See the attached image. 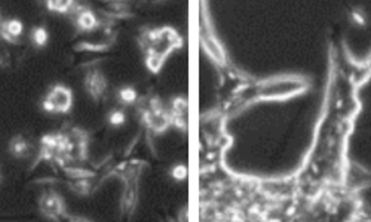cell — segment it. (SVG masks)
Listing matches in <instances>:
<instances>
[{
  "label": "cell",
  "instance_id": "cell-1",
  "mask_svg": "<svg viewBox=\"0 0 371 222\" xmlns=\"http://www.w3.org/2000/svg\"><path fill=\"white\" fill-rule=\"evenodd\" d=\"M138 42L146 53V65L152 73H158L168 55L183 45L180 34L170 27L146 30L140 34Z\"/></svg>",
  "mask_w": 371,
  "mask_h": 222
},
{
  "label": "cell",
  "instance_id": "cell-2",
  "mask_svg": "<svg viewBox=\"0 0 371 222\" xmlns=\"http://www.w3.org/2000/svg\"><path fill=\"white\" fill-rule=\"evenodd\" d=\"M309 88V83L300 76H280L260 82L254 88V97L257 100H284L291 98Z\"/></svg>",
  "mask_w": 371,
  "mask_h": 222
},
{
  "label": "cell",
  "instance_id": "cell-3",
  "mask_svg": "<svg viewBox=\"0 0 371 222\" xmlns=\"http://www.w3.org/2000/svg\"><path fill=\"white\" fill-rule=\"evenodd\" d=\"M73 107V94L64 85H55L49 89L42 108L49 115H67Z\"/></svg>",
  "mask_w": 371,
  "mask_h": 222
},
{
  "label": "cell",
  "instance_id": "cell-4",
  "mask_svg": "<svg viewBox=\"0 0 371 222\" xmlns=\"http://www.w3.org/2000/svg\"><path fill=\"white\" fill-rule=\"evenodd\" d=\"M203 21H202V28H200V43L203 51L208 55V57L218 65H226V52L220 45L218 39L215 37L211 23L208 20L207 11L203 12Z\"/></svg>",
  "mask_w": 371,
  "mask_h": 222
},
{
  "label": "cell",
  "instance_id": "cell-5",
  "mask_svg": "<svg viewBox=\"0 0 371 222\" xmlns=\"http://www.w3.org/2000/svg\"><path fill=\"white\" fill-rule=\"evenodd\" d=\"M39 211L44 218L52 222H63L68 216L63 197L55 190H46L39 199Z\"/></svg>",
  "mask_w": 371,
  "mask_h": 222
},
{
  "label": "cell",
  "instance_id": "cell-6",
  "mask_svg": "<svg viewBox=\"0 0 371 222\" xmlns=\"http://www.w3.org/2000/svg\"><path fill=\"white\" fill-rule=\"evenodd\" d=\"M70 15L73 18L74 27H76L79 33H89V31L98 30L101 26H104L103 18H100L92 9L82 6L81 4L74 5Z\"/></svg>",
  "mask_w": 371,
  "mask_h": 222
},
{
  "label": "cell",
  "instance_id": "cell-7",
  "mask_svg": "<svg viewBox=\"0 0 371 222\" xmlns=\"http://www.w3.org/2000/svg\"><path fill=\"white\" fill-rule=\"evenodd\" d=\"M83 88L92 101L100 102L104 98L107 88H108L106 74L100 68H96V67L88 70L83 78Z\"/></svg>",
  "mask_w": 371,
  "mask_h": 222
},
{
  "label": "cell",
  "instance_id": "cell-8",
  "mask_svg": "<svg viewBox=\"0 0 371 222\" xmlns=\"http://www.w3.org/2000/svg\"><path fill=\"white\" fill-rule=\"evenodd\" d=\"M138 181L140 179H131L123 184V191L121 197V211L122 215L126 218H131L137 209L138 205Z\"/></svg>",
  "mask_w": 371,
  "mask_h": 222
},
{
  "label": "cell",
  "instance_id": "cell-9",
  "mask_svg": "<svg viewBox=\"0 0 371 222\" xmlns=\"http://www.w3.org/2000/svg\"><path fill=\"white\" fill-rule=\"evenodd\" d=\"M24 33V26L20 20H5L0 23V39L11 45L20 43L21 36Z\"/></svg>",
  "mask_w": 371,
  "mask_h": 222
},
{
  "label": "cell",
  "instance_id": "cell-10",
  "mask_svg": "<svg viewBox=\"0 0 371 222\" xmlns=\"http://www.w3.org/2000/svg\"><path fill=\"white\" fill-rule=\"evenodd\" d=\"M67 187L70 191L78 196H91L96 191V182L94 178H85V179H68Z\"/></svg>",
  "mask_w": 371,
  "mask_h": 222
},
{
  "label": "cell",
  "instance_id": "cell-11",
  "mask_svg": "<svg viewBox=\"0 0 371 222\" xmlns=\"http://www.w3.org/2000/svg\"><path fill=\"white\" fill-rule=\"evenodd\" d=\"M9 153L16 159H26L31 154V144L23 135H16L9 142Z\"/></svg>",
  "mask_w": 371,
  "mask_h": 222
},
{
  "label": "cell",
  "instance_id": "cell-12",
  "mask_svg": "<svg viewBox=\"0 0 371 222\" xmlns=\"http://www.w3.org/2000/svg\"><path fill=\"white\" fill-rule=\"evenodd\" d=\"M63 172L68 179H85V178H96L97 174L94 171H89L82 168V166H64Z\"/></svg>",
  "mask_w": 371,
  "mask_h": 222
},
{
  "label": "cell",
  "instance_id": "cell-13",
  "mask_svg": "<svg viewBox=\"0 0 371 222\" xmlns=\"http://www.w3.org/2000/svg\"><path fill=\"white\" fill-rule=\"evenodd\" d=\"M74 5L76 2H71V0H49L46 2L48 11L55 14H71Z\"/></svg>",
  "mask_w": 371,
  "mask_h": 222
},
{
  "label": "cell",
  "instance_id": "cell-14",
  "mask_svg": "<svg viewBox=\"0 0 371 222\" xmlns=\"http://www.w3.org/2000/svg\"><path fill=\"white\" fill-rule=\"evenodd\" d=\"M118 100L123 105H133V104H136L138 101V94H137V90L134 88L125 86V88L119 89Z\"/></svg>",
  "mask_w": 371,
  "mask_h": 222
},
{
  "label": "cell",
  "instance_id": "cell-15",
  "mask_svg": "<svg viewBox=\"0 0 371 222\" xmlns=\"http://www.w3.org/2000/svg\"><path fill=\"white\" fill-rule=\"evenodd\" d=\"M111 46L110 42H101V43H89V42H81L74 46V51L78 52H104Z\"/></svg>",
  "mask_w": 371,
  "mask_h": 222
},
{
  "label": "cell",
  "instance_id": "cell-16",
  "mask_svg": "<svg viewBox=\"0 0 371 222\" xmlns=\"http://www.w3.org/2000/svg\"><path fill=\"white\" fill-rule=\"evenodd\" d=\"M30 37H31L33 45H36L37 48H44L48 43V39H49L48 30L45 27H34L31 30Z\"/></svg>",
  "mask_w": 371,
  "mask_h": 222
},
{
  "label": "cell",
  "instance_id": "cell-17",
  "mask_svg": "<svg viewBox=\"0 0 371 222\" xmlns=\"http://www.w3.org/2000/svg\"><path fill=\"white\" fill-rule=\"evenodd\" d=\"M125 120H126V116H125V113H123L122 110H118V108L111 110L110 113H108V116H107V122H108V125L115 126V127H118V126H122V125L125 123Z\"/></svg>",
  "mask_w": 371,
  "mask_h": 222
},
{
  "label": "cell",
  "instance_id": "cell-18",
  "mask_svg": "<svg viewBox=\"0 0 371 222\" xmlns=\"http://www.w3.org/2000/svg\"><path fill=\"white\" fill-rule=\"evenodd\" d=\"M171 175H173L176 179L181 181V179H184V178H186V175H188V168H186L184 164H177L176 168L173 169Z\"/></svg>",
  "mask_w": 371,
  "mask_h": 222
},
{
  "label": "cell",
  "instance_id": "cell-19",
  "mask_svg": "<svg viewBox=\"0 0 371 222\" xmlns=\"http://www.w3.org/2000/svg\"><path fill=\"white\" fill-rule=\"evenodd\" d=\"M66 222H94V221H91L85 216H79V215H68L66 218Z\"/></svg>",
  "mask_w": 371,
  "mask_h": 222
},
{
  "label": "cell",
  "instance_id": "cell-20",
  "mask_svg": "<svg viewBox=\"0 0 371 222\" xmlns=\"http://www.w3.org/2000/svg\"><path fill=\"white\" fill-rule=\"evenodd\" d=\"M0 23H2V21H0Z\"/></svg>",
  "mask_w": 371,
  "mask_h": 222
}]
</instances>
